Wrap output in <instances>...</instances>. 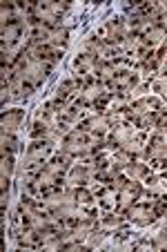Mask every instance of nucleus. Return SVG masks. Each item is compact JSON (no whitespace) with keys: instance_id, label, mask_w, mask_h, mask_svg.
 I'll use <instances>...</instances> for the list:
<instances>
[{"instance_id":"nucleus-1","label":"nucleus","mask_w":167,"mask_h":252,"mask_svg":"<svg viewBox=\"0 0 167 252\" xmlns=\"http://www.w3.org/2000/svg\"><path fill=\"white\" fill-rule=\"evenodd\" d=\"M58 152L72 157L74 161L91 163L96 157L107 152V141H105V136L89 134V132H83V129L74 127L67 134H62L60 143H58Z\"/></svg>"},{"instance_id":"nucleus-2","label":"nucleus","mask_w":167,"mask_h":252,"mask_svg":"<svg viewBox=\"0 0 167 252\" xmlns=\"http://www.w3.org/2000/svg\"><path fill=\"white\" fill-rule=\"evenodd\" d=\"M167 212V201L165 199H140L125 210V219L127 223L139 225V228H147L154 225L158 219H163Z\"/></svg>"},{"instance_id":"nucleus-3","label":"nucleus","mask_w":167,"mask_h":252,"mask_svg":"<svg viewBox=\"0 0 167 252\" xmlns=\"http://www.w3.org/2000/svg\"><path fill=\"white\" fill-rule=\"evenodd\" d=\"M143 161L156 170H167V127H154V134L145 143Z\"/></svg>"},{"instance_id":"nucleus-4","label":"nucleus","mask_w":167,"mask_h":252,"mask_svg":"<svg viewBox=\"0 0 167 252\" xmlns=\"http://www.w3.org/2000/svg\"><path fill=\"white\" fill-rule=\"evenodd\" d=\"M56 152V143L52 141H31L25 150V163H23V174H33L38 172L45 163L52 158Z\"/></svg>"},{"instance_id":"nucleus-5","label":"nucleus","mask_w":167,"mask_h":252,"mask_svg":"<svg viewBox=\"0 0 167 252\" xmlns=\"http://www.w3.org/2000/svg\"><path fill=\"white\" fill-rule=\"evenodd\" d=\"M163 107H165V103H163L161 96H143V98L132 100V103L125 107L120 121H127V123H132V125H139L147 114H152V112H156V110H163Z\"/></svg>"},{"instance_id":"nucleus-6","label":"nucleus","mask_w":167,"mask_h":252,"mask_svg":"<svg viewBox=\"0 0 167 252\" xmlns=\"http://www.w3.org/2000/svg\"><path fill=\"white\" fill-rule=\"evenodd\" d=\"M118 123V119H116L114 114H110V112H94V114L85 116V119L81 121V123L76 125L78 129H83V132H89V134H98V136H107V134L111 132V127Z\"/></svg>"},{"instance_id":"nucleus-7","label":"nucleus","mask_w":167,"mask_h":252,"mask_svg":"<svg viewBox=\"0 0 167 252\" xmlns=\"http://www.w3.org/2000/svg\"><path fill=\"white\" fill-rule=\"evenodd\" d=\"M140 83V74H136V69H127V67H118L116 76L111 78V83L107 85V90L111 94H120V96H132V92L139 87Z\"/></svg>"},{"instance_id":"nucleus-8","label":"nucleus","mask_w":167,"mask_h":252,"mask_svg":"<svg viewBox=\"0 0 167 252\" xmlns=\"http://www.w3.org/2000/svg\"><path fill=\"white\" fill-rule=\"evenodd\" d=\"M136 134H139V127H136V125L127 123V121H118V123L111 127V132L105 136L107 152H114V150H118V148H125L127 143H132L134 138H136Z\"/></svg>"},{"instance_id":"nucleus-9","label":"nucleus","mask_w":167,"mask_h":252,"mask_svg":"<svg viewBox=\"0 0 167 252\" xmlns=\"http://www.w3.org/2000/svg\"><path fill=\"white\" fill-rule=\"evenodd\" d=\"M143 192H145V186L143 181H136V179H129L123 183V188L118 190V201H116V208L118 212H125L127 208H132L136 201L143 199Z\"/></svg>"},{"instance_id":"nucleus-10","label":"nucleus","mask_w":167,"mask_h":252,"mask_svg":"<svg viewBox=\"0 0 167 252\" xmlns=\"http://www.w3.org/2000/svg\"><path fill=\"white\" fill-rule=\"evenodd\" d=\"M127 32H129L127 18H125V16H114V18H110L105 23L100 36L105 38V43H110V45H114V47L120 49V43H123V38L127 36Z\"/></svg>"},{"instance_id":"nucleus-11","label":"nucleus","mask_w":167,"mask_h":252,"mask_svg":"<svg viewBox=\"0 0 167 252\" xmlns=\"http://www.w3.org/2000/svg\"><path fill=\"white\" fill-rule=\"evenodd\" d=\"M27 56H29V54H27ZM52 69H54L52 63L36 61V58L29 56V61H27V65H25V69L18 71V74H27V76L31 78L33 83H36V87H43L45 83H47V78H49V74H52Z\"/></svg>"},{"instance_id":"nucleus-12","label":"nucleus","mask_w":167,"mask_h":252,"mask_svg":"<svg viewBox=\"0 0 167 252\" xmlns=\"http://www.w3.org/2000/svg\"><path fill=\"white\" fill-rule=\"evenodd\" d=\"M91 181V172H89V165L83 161H74V165L69 167V172L65 174V186L69 188H83Z\"/></svg>"},{"instance_id":"nucleus-13","label":"nucleus","mask_w":167,"mask_h":252,"mask_svg":"<svg viewBox=\"0 0 167 252\" xmlns=\"http://www.w3.org/2000/svg\"><path fill=\"white\" fill-rule=\"evenodd\" d=\"M23 121H25V110H5L2 119H0L2 134H16L23 127Z\"/></svg>"},{"instance_id":"nucleus-14","label":"nucleus","mask_w":167,"mask_h":252,"mask_svg":"<svg viewBox=\"0 0 167 252\" xmlns=\"http://www.w3.org/2000/svg\"><path fill=\"white\" fill-rule=\"evenodd\" d=\"M100 56H96V54H81L78 52V56L74 58L72 67H74V74H78V76H91V71H94V67L98 65Z\"/></svg>"},{"instance_id":"nucleus-15","label":"nucleus","mask_w":167,"mask_h":252,"mask_svg":"<svg viewBox=\"0 0 167 252\" xmlns=\"http://www.w3.org/2000/svg\"><path fill=\"white\" fill-rule=\"evenodd\" d=\"M116 71H118V67L114 65L111 61H107V58H100L98 61V65L94 67V71H91V76L96 78V81H100L103 85H110L111 83V78L116 76Z\"/></svg>"},{"instance_id":"nucleus-16","label":"nucleus","mask_w":167,"mask_h":252,"mask_svg":"<svg viewBox=\"0 0 167 252\" xmlns=\"http://www.w3.org/2000/svg\"><path fill=\"white\" fill-rule=\"evenodd\" d=\"M116 201H118V192H116V188L111 186V183H105V186L98 188V192H96V203L103 210H114Z\"/></svg>"},{"instance_id":"nucleus-17","label":"nucleus","mask_w":167,"mask_h":252,"mask_svg":"<svg viewBox=\"0 0 167 252\" xmlns=\"http://www.w3.org/2000/svg\"><path fill=\"white\" fill-rule=\"evenodd\" d=\"M143 38L152 49L161 47V45L165 43V38H167V23H156L154 27H149L147 32L143 33Z\"/></svg>"},{"instance_id":"nucleus-18","label":"nucleus","mask_w":167,"mask_h":252,"mask_svg":"<svg viewBox=\"0 0 167 252\" xmlns=\"http://www.w3.org/2000/svg\"><path fill=\"white\" fill-rule=\"evenodd\" d=\"M105 38L100 33H89L87 38H83L81 43V54H96V56L103 58V52H105Z\"/></svg>"},{"instance_id":"nucleus-19","label":"nucleus","mask_w":167,"mask_h":252,"mask_svg":"<svg viewBox=\"0 0 167 252\" xmlns=\"http://www.w3.org/2000/svg\"><path fill=\"white\" fill-rule=\"evenodd\" d=\"M123 172L129 176V179L145 181V179H149V176H152V165H149V163H145V161H134V163H129Z\"/></svg>"},{"instance_id":"nucleus-20","label":"nucleus","mask_w":167,"mask_h":252,"mask_svg":"<svg viewBox=\"0 0 167 252\" xmlns=\"http://www.w3.org/2000/svg\"><path fill=\"white\" fill-rule=\"evenodd\" d=\"M47 43H49V45H54V47L65 49V47H67V43H69V29H67L65 25H54L52 32H49Z\"/></svg>"},{"instance_id":"nucleus-21","label":"nucleus","mask_w":167,"mask_h":252,"mask_svg":"<svg viewBox=\"0 0 167 252\" xmlns=\"http://www.w3.org/2000/svg\"><path fill=\"white\" fill-rule=\"evenodd\" d=\"M123 225H127V219H125V214L118 212V210H114V212H107L105 217H100V228L105 230H118L123 228Z\"/></svg>"},{"instance_id":"nucleus-22","label":"nucleus","mask_w":167,"mask_h":252,"mask_svg":"<svg viewBox=\"0 0 167 252\" xmlns=\"http://www.w3.org/2000/svg\"><path fill=\"white\" fill-rule=\"evenodd\" d=\"M107 237H110V230H105V228H96L94 232L87 237V241H85V248L87 250H94V248H100L103 243L107 241Z\"/></svg>"},{"instance_id":"nucleus-23","label":"nucleus","mask_w":167,"mask_h":252,"mask_svg":"<svg viewBox=\"0 0 167 252\" xmlns=\"http://www.w3.org/2000/svg\"><path fill=\"white\" fill-rule=\"evenodd\" d=\"M154 63H156V76L167 74V38H165V43L154 52Z\"/></svg>"},{"instance_id":"nucleus-24","label":"nucleus","mask_w":167,"mask_h":252,"mask_svg":"<svg viewBox=\"0 0 167 252\" xmlns=\"http://www.w3.org/2000/svg\"><path fill=\"white\" fill-rule=\"evenodd\" d=\"M14 170H16V154L2 152V163H0V172H2V179H5V181H11V176H14Z\"/></svg>"},{"instance_id":"nucleus-25","label":"nucleus","mask_w":167,"mask_h":252,"mask_svg":"<svg viewBox=\"0 0 167 252\" xmlns=\"http://www.w3.org/2000/svg\"><path fill=\"white\" fill-rule=\"evenodd\" d=\"M23 150V143L16 138V134H2V152L18 154Z\"/></svg>"},{"instance_id":"nucleus-26","label":"nucleus","mask_w":167,"mask_h":252,"mask_svg":"<svg viewBox=\"0 0 167 252\" xmlns=\"http://www.w3.org/2000/svg\"><path fill=\"white\" fill-rule=\"evenodd\" d=\"M149 85H152V90L156 92L161 98H167V74L152 78V81H149Z\"/></svg>"},{"instance_id":"nucleus-27","label":"nucleus","mask_w":167,"mask_h":252,"mask_svg":"<svg viewBox=\"0 0 167 252\" xmlns=\"http://www.w3.org/2000/svg\"><path fill=\"white\" fill-rule=\"evenodd\" d=\"M152 248L154 250H167V228L165 225L152 237Z\"/></svg>"},{"instance_id":"nucleus-28","label":"nucleus","mask_w":167,"mask_h":252,"mask_svg":"<svg viewBox=\"0 0 167 252\" xmlns=\"http://www.w3.org/2000/svg\"><path fill=\"white\" fill-rule=\"evenodd\" d=\"M158 181H161L163 192H165V196H167V170H161V174H158Z\"/></svg>"},{"instance_id":"nucleus-29","label":"nucleus","mask_w":167,"mask_h":252,"mask_svg":"<svg viewBox=\"0 0 167 252\" xmlns=\"http://www.w3.org/2000/svg\"><path fill=\"white\" fill-rule=\"evenodd\" d=\"M165 221H167V212H165Z\"/></svg>"}]
</instances>
